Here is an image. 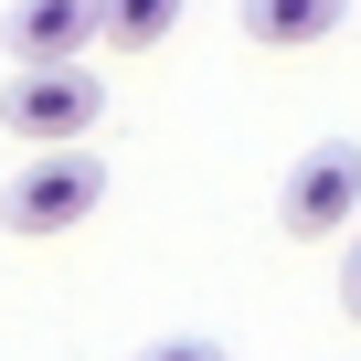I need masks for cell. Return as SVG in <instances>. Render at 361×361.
Masks as SVG:
<instances>
[{
    "mask_svg": "<svg viewBox=\"0 0 361 361\" xmlns=\"http://www.w3.org/2000/svg\"><path fill=\"white\" fill-rule=\"evenodd\" d=\"M96 202H106V159L85 149V138H64V149H32L22 159V180H0V224L11 234H75V224H96Z\"/></svg>",
    "mask_w": 361,
    "mask_h": 361,
    "instance_id": "1",
    "label": "cell"
},
{
    "mask_svg": "<svg viewBox=\"0 0 361 361\" xmlns=\"http://www.w3.org/2000/svg\"><path fill=\"white\" fill-rule=\"evenodd\" d=\"M96 117H106V85L85 64H11V85H0V128H11L22 149L96 138Z\"/></svg>",
    "mask_w": 361,
    "mask_h": 361,
    "instance_id": "2",
    "label": "cell"
},
{
    "mask_svg": "<svg viewBox=\"0 0 361 361\" xmlns=\"http://www.w3.org/2000/svg\"><path fill=\"white\" fill-rule=\"evenodd\" d=\"M276 224H287V245H340V234L361 224V138H319V149L287 170Z\"/></svg>",
    "mask_w": 361,
    "mask_h": 361,
    "instance_id": "3",
    "label": "cell"
},
{
    "mask_svg": "<svg viewBox=\"0 0 361 361\" xmlns=\"http://www.w3.org/2000/svg\"><path fill=\"white\" fill-rule=\"evenodd\" d=\"M0 43H11V64H85V43H96V0H11Z\"/></svg>",
    "mask_w": 361,
    "mask_h": 361,
    "instance_id": "4",
    "label": "cell"
},
{
    "mask_svg": "<svg viewBox=\"0 0 361 361\" xmlns=\"http://www.w3.org/2000/svg\"><path fill=\"white\" fill-rule=\"evenodd\" d=\"M340 22H350V0H245V43H266V54H308Z\"/></svg>",
    "mask_w": 361,
    "mask_h": 361,
    "instance_id": "5",
    "label": "cell"
},
{
    "mask_svg": "<svg viewBox=\"0 0 361 361\" xmlns=\"http://www.w3.org/2000/svg\"><path fill=\"white\" fill-rule=\"evenodd\" d=\"M170 22H180V0H96V43H117V54L170 43Z\"/></svg>",
    "mask_w": 361,
    "mask_h": 361,
    "instance_id": "6",
    "label": "cell"
},
{
    "mask_svg": "<svg viewBox=\"0 0 361 361\" xmlns=\"http://www.w3.org/2000/svg\"><path fill=\"white\" fill-rule=\"evenodd\" d=\"M138 361H224V350H213V340H149Z\"/></svg>",
    "mask_w": 361,
    "mask_h": 361,
    "instance_id": "7",
    "label": "cell"
},
{
    "mask_svg": "<svg viewBox=\"0 0 361 361\" xmlns=\"http://www.w3.org/2000/svg\"><path fill=\"white\" fill-rule=\"evenodd\" d=\"M340 308L361 319V234H350V255H340Z\"/></svg>",
    "mask_w": 361,
    "mask_h": 361,
    "instance_id": "8",
    "label": "cell"
}]
</instances>
